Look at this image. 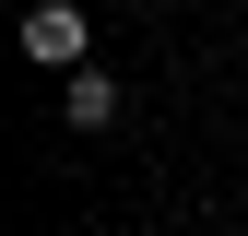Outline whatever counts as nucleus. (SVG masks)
<instances>
[{
	"label": "nucleus",
	"mask_w": 248,
	"mask_h": 236,
	"mask_svg": "<svg viewBox=\"0 0 248 236\" xmlns=\"http://www.w3.org/2000/svg\"><path fill=\"white\" fill-rule=\"evenodd\" d=\"M118 118V83H95V71H71V130H107Z\"/></svg>",
	"instance_id": "2"
},
{
	"label": "nucleus",
	"mask_w": 248,
	"mask_h": 236,
	"mask_svg": "<svg viewBox=\"0 0 248 236\" xmlns=\"http://www.w3.org/2000/svg\"><path fill=\"white\" fill-rule=\"evenodd\" d=\"M24 59H47V71L83 59V12H71V0H36V12H24Z\"/></svg>",
	"instance_id": "1"
}]
</instances>
